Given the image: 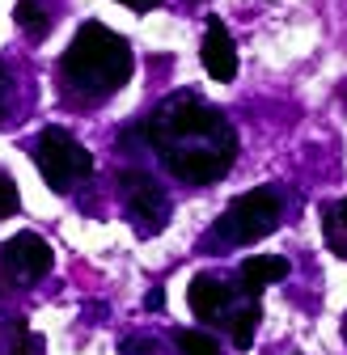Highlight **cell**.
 Masks as SVG:
<instances>
[{"label": "cell", "instance_id": "obj_11", "mask_svg": "<svg viewBox=\"0 0 347 355\" xmlns=\"http://www.w3.org/2000/svg\"><path fill=\"white\" fill-rule=\"evenodd\" d=\"M174 347L183 355H221V343L208 330H174Z\"/></svg>", "mask_w": 347, "mask_h": 355}, {"label": "cell", "instance_id": "obj_3", "mask_svg": "<svg viewBox=\"0 0 347 355\" xmlns=\"http://www.w3.org/2000/svg\"><path fill=\"white\" fill-rule=\"evenodd\" d=\"M30 157H34V169L42 173V182L56 195L76 191L81 182H90V173H94V153L85 144H76L64 127H42L30 144Z\"/></svg>", "mask_w": 347, "mask_h": 355}, {"label": "cell", "instance_id": "obj_9", "mask_svg": "<svg viewBox=\"0 0 347 355\" xmlns=\"http://www.w3.org/2000/svg\"><path fill=\"white\" fill-rule=\"evenodd\" d=\"M288 271H292V266H288V258H280V254H250V258L237 262V284L258 296L267 284L288 279Z\"/></svg>", "mask_w": 347, "mask_h": 355}, {"label": "cell", "instance_id": "obj_2", "mask_svg": "<svg viewBox=\"0 0 347 355\" xmlns=\"http://www.w3.org/2000/svg\"><path fill=\"white\" fill-rule=\"evenodd\" d=\"M132 42L102 21H85L60 60V94L68 106H98L132 80Z\"/></svg>", "mask_w": 347, "mask_h": 355}, {"label": "cell", "instance_id": "obj_5", "mask_svg": "<svg viewBox=\"0 0 347 355\" xmlns=\"http://www.w3.org/2000/svg\"><path fill=\"white\" fill-rule=\"evenodd\" d=\"M119 195H123V211L132 220V229L140 237H157L165 225H169V195L165 187L149 169H123L119 173Z\"/></svg>", "mask_w": 347, "mask_h": 355}, {"label": "cell", "instance_id": "obj_18", "mask_svg": "<svg viewBox=\"0 0 347 355\" xmlns=\"http://www.w3.org/2000/svg\"><path fill=\"white\" fill-rule=\"evenodd\" d=\"M339 334H343V343H347V313H343V326H339Z\"/></svg>", "mask_w": 347, "mask_h": 355}, {"label": "cell", "instance_id": "obj_16", "mask_svg": "<svg viewBox=\"0 0 347 355\" xmlns=\"http://www.w3.org/2000/svg\"><path fill=\"white\" fill-rule=\"evenodd\" d=\"M153 351H157L153 338H140V334L136 338H123V355H153Z\"/></svg>", "mask_w": 347, "mask_h": 355}, {"label": "cell", "instance_id": "obj_10", "mask_svg": "<svg viewBox=\"0 0 347 355\" xmlns=\"http://www.w3.org/2000/svg\"><path fill=\"white\" fill-rule=\"evenodd\" d=\"M322 237L330 245V254H339L347 262V195L335 199L326 211H322Z\"/></svg>", "mask_w": 347, "mask_h": 355}, {"label": "cell", "instance_id": "obj_1", "mask_svg": "<svg viewBox=\"0 0 347 355\" xmlns=\"http://www.w3.org/2000/svg\"><path fill=\"white\" fill-rule=\"evenodd\" d=\"M144 144L157 153L165 173L183 187H212L237 161V131L225 110L208 106L199 94H169L144 123Z\"/></svg>", "mask_w": 347, "mask_h": 355}, {"label": "cell", "instance_id": "obj_12", "mask_svg": "<svg viewBox=\"0 0 347 355\" xmlns=\"http://www.w3.org/2000/svg\"><path fill=\"white\" fill-rule=\"evenodd\" d=\"M13 21H17V26L30 34V38H42V34L51 30V17L42 13V9L34 5V0H17V9H13Z\"/></svg>", "mask_w": 347, "mask_h": 355}, {"label": "cell", "instance_id": "obj_14", "mask_svg": "<svg viewBox=\"0 0 347 355\" xmlns=\"http://www.w3.org/2000/svg\"><path fill=\"white\" fill-rule=\"evenodd\" d=\"M17 207H22V191H17L13 178H9L5 169H0V220H9Z\"/></svg>", "mask_w": 347, "mask_h": 355}, {"label": "cell", "instance_id": "obj_7", "mask_svg": "<svg viewBox=\"0 0 347 355\" xmlns=\"http://www.w3.org/2000/svg\"><path fill=\"white\" fill-rule=\"evenodd\" d=\"M51 266H56L51 245L42 241L38 233H30V229L17 233V237H9V241H0V296H5L9 288L38 284Z\"/></svg>", "mask_w": 347, "mask_h": 355}, {"label": "cell", "instance_id": "obj_15", "mask_svg": "<svg viewBox=\"0 0 347 355\" xmlns=\"http://www.w3.org/2000/svg\"><path fill=\"white\" fill-rule=\"evenodd\" d=\"M9 110H13V76H9L5 64H0V123L9 119Z\"/></svg>", "mask_w": 347, "mask_h": 355}, {"label": "cell", "instance_id": "obj_6", "mask_svg": "<svg viewBox=\"0 0 347 355\" xmlns=\"http://www.w3.org/2000/svg\"><path fill=\"white\" fill-rule=\"evenodd\" d=\"M187 304H191V313L199 322H216V326L233 330V322L246 313L250 304H258V296L246 292V288H233L229 279H221L216 271H199L191 279V288H187Z\"/></svg>", "mask_w": 347, "mask_h": 355}, {"label": "cell", "instance_id": "obj_17", "mask_svg": "<svg viewBox=\"0 0 347 355\" xmlns=\"http://www.w3.org/2000/svg\"><path fill=\"white\" fill-rule=\"evenodd\" d=\"M119 5L136 9V13H149V9H157V5H161V0H119Z\"/></svg>", "mask_w": 347, "mask_h": 355}, {"label": "cell", "instance_id": "obj_8", "mask_svg": "<svg viewBox=\"0 0 347 355\" xmlns=\"http://www.w3.org/2000/svg\"><path fill=\"white\" fill-rule=\"evenodd\" d=\"M199 60H203V72L212 80H233L237 76V47H233V34L225 21H208L203 26V42H199Z\"/></svg>", "mask_w": 347, "mask_h": 355}, {"label": "cell", "instance_id": "obj_13", "mask_svg": "<svg viewBox=\"0 0 347 355\" xmlns=\"http://www.w3.org/2000/svg\"><path fill=\"white\" fill-rule=\"evenodd\" d=\"M42 347H47V343H42L22 318L13 322V343H9V355H42Z\"/></svg>", "mask_w": 347, "mask_h": 355}, {"label": "cell", "instance_id": "obj_4", "mask_svg": "<svg viewBox=\"0 0 347 355\" xmlns=\"http://www.w3.org/2000/svg\"><path fill=\"white\" fill-rule=\"evenodd\" d=\"M280 216H284V199L276 187H254L246 195H237L221 220H216V241L221 245H254V241H263L267 233H276L280 225Z\"/></svg>", "mask_w": 347, "mask_h": 355}]
</instances>
